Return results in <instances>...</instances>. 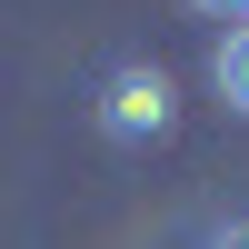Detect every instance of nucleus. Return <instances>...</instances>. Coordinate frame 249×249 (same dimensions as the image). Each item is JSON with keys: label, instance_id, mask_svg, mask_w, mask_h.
I'll return each instance as SVG.
<instances>
[{"label": "nucleus", "instance_id": "nucleus-1", "mask_svg": "<svg viewBox=\"0 0 249 249\" xmlns=\"http://www.w3.org/2000/svg\"><path fill=\"white\" fill-rule=\"evenodd\" d=\"M90 120H100V140H120V150H150V140L179 130V80L160 70V60H110L100 90H90Z\"/></svg>", "mask_w": 249, "mask_h": 249}, {"label": "nucleus", "instance_id": "nucleus-2", "mask_svg": "<svg viewBox=\"0 0 249 249\" xmlns=\"http://www.w3.org/2000/svg\"><path fill=\"white\" fill-rule=\"evenodd\" d=\"M210 90H219V110L249 120V20H230V30H219V50H210Z\"/></svg>", "mask_w": 249, "mask_h": 249}, {"label": "nucleus", "instance_id": "nucleus-3", "mask_svg": "<svg viewBox=\"0 0 249 249\" xmlns=\"http://www.w3.org/2000/svg\"><path fill=\"white\" fill-rule=\"evenodd\" d=\"M199 249H249V210H239V219H219V230L199 239Z\"/></svg>", "mask_w": 249, "mask_h": 249}, {"label": "nucleus", "instance_id": "nucleus-4", "mask_svg": "<svg viewBox=\"0 0 249 249\" xmlns=\"http://www.w3.org/2000/svg\"><path fill=\"white\" fill-rule=\"evenodd\" d=\"M199 20H249V0H190Z\"/></svg>", "mask_w": 249, "mask_h": 249}]
</instances>
